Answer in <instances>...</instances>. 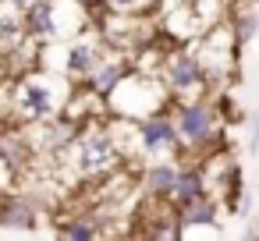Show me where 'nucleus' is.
Returning a JSON list of instances; mask_svg holds the SVG:
<instances>
[{"label":"nucleus","mask_w":259,"mask_h":241,"mask_svg":"<svg viewBox=\"0 0 259 241\" xmlns=\"http://www.w3.org/2000/svg\"><path fill=\"white\" fill-rule=\"evenodd\" d=\"M75 92V82L61 71L47 75V71H29L15 82L11 89V107H15V117L25 121V124H39L47 117H57L64 114L68 100Z\"/></svg>","instance_id":"2"},{"label":"nucleus","mask_w":259,"mask_h":241,"mask_svg":"<svg viewBox=\"0 0 259 241\" xmlns=\"http://www.w3.org/2000/svg\"><path fill=\"white\" fill-rule=\"evenodd\" d=\"M39 206L29 199L25 188H8V191H0V227L4 230H36L39 223Z\"/></svg>","instance_id":"8"},{"label":"nucleus","mask_w":259,"mask_h":241,"mask_svg":"<svg viewBox=\"0 0 259 241\" xmlns=\"http://www.w3.org/2000/svg\"><path fill=\"white\" fill-rule=\"evenodd\" d=\"M160 78L163 85L170 89L174 100H192V96H206L209 89V78H206V68L195 54V46H185V50H170L163 68H160Z\"/></svg>","instance_id":"4"},{"label":"nucleus","mask_w":259,"mask_h":241,"mask_svg":"<svg viewBox=\"0 0 259 241\" xmlns=\"http://www.w3.org/2000/svg\"><path fill=\"white\" fill-rule=\"evenodd\" d=\"M178 223H181V227H195V223L217 227V223H220V199H217L213 191H202L199 199L178 206Z\"/></svg>","instance_id":"12"},{"label":"nucleus","mask_w":259,"mask_h":241,"mask_svg":"<svg viewBox=\"0 0 259 241\" xmlns=\"http://www.w3.org/2000/svg\"><path fill=\"white\" fill-rule=\"evenodd\" d=\"M135 138H139V146H142L146 156H174L178 160L185 153L181 135H178V124L163 110L146 114V117H135Z\"/></svg>","instance_id":"5"},{"label":"nucleus","mask_w":259,"mask_h":241,"mask_svg":"<svg viewBox=\"0 0 259 241\" xmlns=\"http://www.w3.org/2000/svg\"><path fill=\"white\" fill-rule=\"evenodd\" d=\"M248 153L259 156V114L248 117Z\"/></svg>","instance_id":"18"},{"label":"nucleus","mask_w":259,"mask_h":241,"mask_svg":"<svg viewBox=\"0 0 259 241\" xmlns=\"http://www.w3.org/2000/svg\"><path fill=\"white\" fill-rule=\"evenodd\" d=\"M132 71H135V64H132V61H124V57H107V61H103V64L85 78V82H82V85H89L96 96L110 100V92H114V89L132 75Z\"/></svg>","instance_id":"10"},{"label":"nucleus","mask_w":259,"mask_h":241,"mask_svg":"<svg viewBox=\"0 0 259 241\" xmlns=\"http://www.w3.org/2000/svg\"><path fill=\"white\" fill-rule=\"evenodd\" d=\"M231 32H234L238 46H248V43L259 36V8H241V11H234Z\"/></svg>","instance_id":"15"},{"label":"nucleus","mask_w":259,"mask_h":241,"mask_svg":"<svg viewBox=\"0 0 259 241\" xmlns=\"http://www.w3.org/2000/svg\"><path fill=\"white\" fill-rule=\"evenodd\" d=\"M8 4H11V8H18V11H25V8L32 4V0H8Z\"/></svg>","instance_id":"19"},{"label":"nucleus","mask_w":259,"mask_h":241,"mask_svg":"<svg viewBox=\"0 0 259 241\" xmlns=\"http://www.w3.org/2000/svg\"><path fill=\"white\" fill-rule=\"evenodd\" d=\"M64 50V61H61V75H68L71 82H85L103 61H107V39L103 36H75Z\"/></svg>","instance_id":"7"},{"label":"nucleus","mask_w":259,"mask_h":241,"mask_svg":"<svg viewBox=\"0 0 259 241\" xmlns=\"http://www.w3.org/2000/svg\"><path fill=\"white\" fill-rule=\"evenodd\" d=\"M178 160L174 156H156L153 163H146L142 167V174H139V184H142V191L146 195H153V199H170V191H174V181H178Z\"/></svg>","instance_id":"9"},{"label":"nucleus","mask_w":259,"mask_h":241,"mask_svg":"<svg viewBox=\"0 0 259 241\" xmlns=\"http://www.w3.org/2000/svg\"><path fill=\"white\" fill-rule=\"evenodd\" d=\"M107 4H110L117 15H135V11H146L149 4H156V0H107Z\"/></svg>","instance_id":"16"},{"label":"nucleus","mask_w":259,"mask_h":241,"mask_svg":"<svg viewBox=\"0 0 259 241\" xmlns=\"http://www.w3.org/2000/svg\"><path fill=\"white\" fill-rule=\"evenodd\" d=\"M15 181H18V170L0 156V191H8V188H15Z\"/></svg>","instance_id":"17"},{"label":"nucleus","mask_w":259,"mask_h":241,"mask_svg":"<svg viewBox=\"0 0 259 241\" xmlns=\"http://www.w3.org/2000/svg\"><path fill=\"white\" fill-rule=\"evenodd\" d=\"M0 156L22 174L32 160V138L25 131H0Z\"/></svg>","instance_id":"13"},{"label":"nucleus","mask_w":259,"mask_h":241,"mask_svg":"<svg viewBox=\"0 0 259 241\" xmlns=\"http://www.w3.org/2000/svg\"><path fill=\"white\" fill-rule=\"evenodd\" d=\"M64 4H68V0H32V4L22 11L25 36L36 39V43H61V39H68L71 29L61 22Z\"/></svg>","instance_id":"6"},{"label":"nucleus","mask_w":259,"mask_h":241,"mask_svg":"<svg viewBox=\"0 0 259 241\" xmlns=\"http://www.w3.org/2000/svg\"><path fill=\"white\" fill-rule=\"evenodd\" d=\"M57 234L71 237V241H89V237H100L103 230H100V223H96L89 213H82V216H64V220H57Z\"/></svg>","instance_id":"14"},{"label":"nucleus","mask_w":259,"mask_h":241,"mask_svg":"<svg viewBox=\"0 0 259 241\" xmlns=\"http://www.w3.org/2000/svg\"><path fill=\"white\" fill-rule=\"evenodd\" d=\"M68 167L75 170L78 181H107L121 163H124V149L117 146L114 124L110 117L100 124H82V131L75 135V142L68 146Z\"/></svg>","instance_id":"1"},{"label":"nucleus","mask_w":259,"mask_h":241,"mask_svg":"<svg viewBox=\"0 0 259 241\" xmlns=\"http://www.w3.org/2000/svg\"><path fill=\"white\" fill-rule=\"evenodd\" d=\"M202 191H213V188H209V177H206V167H202V163H185V167L178 170L170 202H174V206H185V202L199 199Z\"/></svg>","instance_id":"11"},{"label":"nucleus","mask_w":259,"mask_h":241,"mask_svg":"<svg viewBox=\"0 0 259 241\" xmlns=\"http://www.w3.org/2000/svg\"><path fill=\"white\" fill-rule=\"evenodd\" d=\"M174 124H178V135H181V146H185L181 156H192V153L199 156V153H206L220 142V110L206 96L178 100L174 103Z\"/></svg>","instance_id":"3"}]
</instances>
